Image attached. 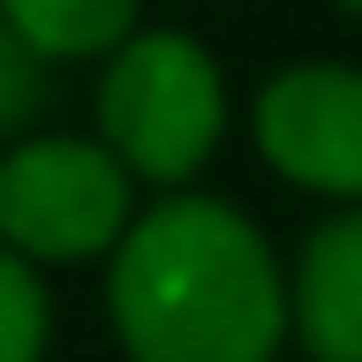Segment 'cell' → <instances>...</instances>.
Wrapping results in <instances>:
<instances>
[{
    "mask_svg": "<svg viewBox=\"0 0 362 362\" xmlns=\"http://www.w3.org/2000/svg\"><path fill=\"white\" fill-rule=\"evenodd\" d=\"M106 310L136 362H272L287 279L234 204L174 197L113 249Z\"/></svg>",
    "mask_w": 362,
    "mask_h": 362,
    "instance_id": "cell-1",
    "label": "cell"
},
{
    "mask_svg": "<svg viewBox=\"0 0 362 362\" xmlns=\"http://www.w3.org/2000/svg\"><path fill=\"white\" fill-rule=\"evenodd\" d=\"M106 151L144 181H189L226 129L219 68L189 30H144L113 53L98 83Z\"/></svg>",
    "mask_w": 362,
    "mask_h": 362,
    "instance_id": "cell-2",
    "label": "cell"
},
{
    "mask_svg": "<svg viewBox=\"0 0 362 362\" xmlns=\"http://www.w3.org/2000/svg\"><path fill=\"white\" fill-rule=\"evenodd\" d=\"M0 242L16 257H98L129 242V174L106 144L45 136L0 158Z\"/></svg>",
    "mask_w": 362,
    "mask_h": 362,
    "instance_id": "cell-3",
    "label": "cell"
},
{
    "mask_svg": "<svg viewBox=\"0 0 362 362\" xmlns=\"http://www.w3.org/2000/svg\"><path fill=\"white\" fill-rule=\"evenodd\" d=\"M257 144L287 181L325 197H362V76L287 68L257 98Z\"/></svg>",
    "mask_w": 362,
    "mask_h": 362,
    "instance_id": "cell-4",
    "label": "cell"
},
{
    "mask_svg": "<svg viewBox=\"0 0 362 362\" xmlns=\"http://www.w3.org/2000/svg\"><path fill=\"white\" fill-rule=\"evenodd\" d=\"M294 332L317 362H362V211H339L302 242Z\"/></svg>",
    "mask_w": 362,
    "mask_h": 362,
    "instance_id": "cell-5",
    "label": "cell"
},
{
    "mask_svg": "<svg viewBox=\"0 0 362 362\" xmlns=\"http://www.w3.org/2000/svg\"><path fill=\"white\" fill-rule=\"evenodd\" d=\"M0 23L38 61H90V53L129 45L136 0H0Z\"/></svg>",
    "mask_w": 362,
    "mask_h": 362,
    "instance_id": "cell-6",
    "label": "cell"
},
{
    "mask_svg": "<svg viewBox=\"0 0 362 362\" xmlns=\"http://www.w3.org/2000/svg\"><path fill=\"white\" fill-rule=\"evenodd\" d=\"M45 355V287L16 249H0V362Z\"/></svg>",
    "mask_w": 362,
    "mask_h": 362,
    "instance_id": "cell-7",
    "label": "cell"
},
{
    "mask_svg": "<svg viewBox=\"0 0 362 362\" xmlns=\"http://www.w3.org/2000/svg\"><path fill=\"white\" fill-rule=\"evenodd\" d=\"M38 113V53L0 23V129H23Z\"/></svg>",
    "mask_w": 362,
    "mask_h": 362,
    "instance_id": "cell-8",
    "label": "cell"
},
{
    "mask_svg": "<svg viewBox=\"0 0 362 362\" xmlns=\"http://www.w3.org/2000/svg\"><path fill=\"white\" fill-rule=\"evenodd\" d=\"M339 8H355V16H362V0H339Z\"/></svg>",
    "mask_w": 362,
    "mask_h": 362,
    "instance_id": "cell-9",
    "label": "cell"
}]
</instances>
